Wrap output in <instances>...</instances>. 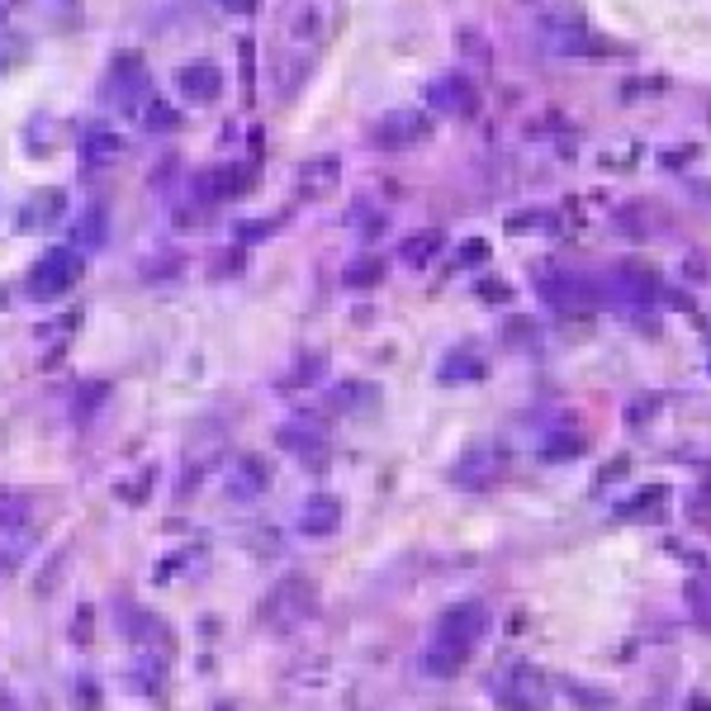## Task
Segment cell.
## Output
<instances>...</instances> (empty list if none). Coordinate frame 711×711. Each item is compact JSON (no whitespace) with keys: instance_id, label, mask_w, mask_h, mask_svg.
Wrapping results in <instances>:
<instances>
[{"instance_id":"cell-1","label":"cell","mask_w":711,"mask_h":711,"mask_svg":"<svg viewBox=\"0 0 711 711\" xmlns=\"http://www.w3.org/2000/svg\"><path fill=\"white\" fill-rule=\"evenodd\" d=\"M484 636V607L479 602H456L451 612H441L437 631L422 650V669L432 678H451L465 669V659L474 655V645Z\"/></svg>"},{"instance_id":"cell-2","label":"cell","mask_w":711,"mask_h":711,"mask_svg":"<svg viewBox=\"0 0 711 711\" xmlns=\"http://www.w3.org/2000/svg\"><path fill=\"white\" fill-rule=\"evenodd\" d=\"M81 280V256L76 247H48V252L38 256L34 275H29V294L34 299H57V294H67Z\"/></svg>"},{"instance_id":"cell-3","label":"cell","mask_w":711,"mask_h":711,"mask_svg":"<svg viewBox=\"0 0 711 711\" xmlns=\"http://www.w3.org/2000/svg\"><path fill=\"white\" fill-rule=\"evenodd\" d=\"M427 133H432V119H427V114H418V110H389L380 124H375L370 143L389 147V152H399V147H418Z\"/></svg>"},{"instance_id":"cell-4","label":"cell","mask_w":711,"mask_h":711,"mask_svg":"<svg viewBox=\"0 0 711 711\" xmlns=\"http://www.w3.org/2000/svg\"><path fill=\"white\" fill-rule=\"evenodd\" d=\"M332 19H337V0H294L285 29L294 43H323L332 34Z\"/></svg>"},{"instance_id":"cell-5","label":"cell","mask_w":711,"mask_h":711,"mask_svg":"<svg viewBox=\"0 0 711 711\" xmlns=\"http://www.w3.org/2000/svg\"><path fill=\"white\" fill-rule=\"evenodd\" d=\"M541 34H546L550 53H565V57H579V53H593V48H602L598 38L588 34L584 15H574V10H565V15H550L546 24H541Z\"/></svg>"},{"instance_id":"cell-6","label":"cell","mask_w":711,"mask_h":711,"mask_svg":"<svg viewBox=\"0 0 711 711\" xmlns=\"http://www.w3.org/2000/svg\"><path fill=\"white\" fill-rule=\"evenodd\" d=\"M304 612H313L309 579H285V584L266 598V607H261V617L275 621V626H294V621H304Z\"/></svg>"},{"instance_id":"cell-7","label":"cell","mask_w":711,"mask_h":711,"mask_svg":"<svg viewBox=\"0 0 711 711\" xmlns=\"http://www.w3.org/2000/svg\"><path fill=\"white\" fill-rule=\"evenodd\" d=\"M498 702L508 711H546V683H541V674H531V669L517 664L498 683Z\"/></svg>"},{"instance_id":"cell-8","label":"cell","mask_w":711,"mask_h":711,"mask_svg":"<svg viewBox=\"0 0 711 711\" xmlns=\"http://www.w3.org/2000/svg\"><path fill=\"white\" fill-rule=\"evenodd\" d=\"M541 294H546L560 313H588L593 304H598L593 280H584V275H565V271L550 275V280H541Z\"/></svg>"},{"instance_id":"cell-9","label":"cell","mask_w":711,"mask_h":711,"mask_svg":"<svg viewBox=\"0 0 711 711\" xmlns=\"http://www.w3.org/2000/svg\"><path fill=\"white\" fill-rule=\"evenodd\" d=\"M176 86H181V95L190 100V105H214L223 95V67L219 62H185L181 72H176Z\"/></svg>"},{"instance_id":"cell-10","label":"cell","mask_w":711,"mask_h":711,"mask_svg":"<svg viewBox=\"0 0 711 711\" xmlns=\"http://www.w3.org/2000/svg\"><path fill=\"white\" fill-rule=\"evenodd\" d=\"M427 100H432V110L456 114V119H470V114L479 110V91H474L465 76H441V81H432Z\"/></svg>"},{"instance_id":"cell-11","label":"cell","mask_w":711,"mask_h":711,"mask_svg":"<svg viewBox=\"0 0 711 711\" xmlns=\"http://www.w3.org/2000/svg\"><path fill=\"white\" fill-rule=\"evenodd\" d=\"M110 86L119 91V105H124V110H133V105H138V95H143L147 86H152V81H147L143 57H138V53H119V57H114ZM114 91H110V95H114Z\"/></svg>"},{"instance_id":"cell-12","label":"cell","mask_w":711,"mask_h":711,"mask_svg":"<svg viewBox=\"0 0 711 711\" xmlns=\"http://www.w3.org/2000/svg\"><path fill=\"white\" fill-rule=\"evenodd\" d=\"M266 484H271V465L261 456H242L228 470V498H237V503H252V498H261L266 493Z\"/></svg>"},{"instance_id":"cell-13","label":"cell","mask_w":711,"mask_h":711,"mask_svg":"<svg viewBox=\"0 0 711 711\" xmlns=\"http://www.w3.org/2000/svg\"><path fill=\"white\" fill-rule=\"evenodd\" d=\"M498 470H503V451L479 446V451H470V456H465L456 470H451V479H456L460 489H484V484H493V479H498Z\"/></svg>"},{"instance_id":"cell-14","label":"cell","mask_w":711,"mask_h":711,"mask_svg":"<svg viewBox=\"0 0 711 711\" xmlns=\"http://www.w3.org/2000/svg\"><path fill=\"white\" fill-rule=\"evenodd\" d=\"M337 527H342V503L332 493H313L304 512H299V531L304 536H332Z\"/></svg>"},{"instance_id":"cell-15","label":"cell","mask_w":711,"mask_h":711,"mask_svg":"<svg viewBox=\"0 0 711 711\" xmlns=\"http://www.w3.org/2000/svg\"><path fill=\"white\" fill-rule=\"evenodd\" d=\"M337 181H342V162H337V157H313V162L299 166V195H304V200L328 195Z\"/></svg>"},{"instance_id":"cell-16","label":"cell","mask_w":711,"mask_h":711,"mask_svg":"<svg viewBox=\"0 0 711 711\" xmlns=\"http://www.w3.org/2000/svg\"><path fill=\"white\" fill-rule=\"evenodd\" d=\"M119 152H124V143H119V133H114L110 124L81 128V157H86V166H105V162H114Z\"/></svg>"},{"instance_id":"cell-17","label":"cell","mask_w":711,"mask_h":711,"mask_svg":"<svg viewBox=\"0 0 711 711\" xmlns=\"http://www.w3.org/2000/svg\"><path fill=\"white\" fill-rule=\"evenodd\" d=\"M72 242H81V247H105L110 242V214H105V204H86L76 214Z\"/></svg>"},{"instance_id":"cell-18","label":"cell","mask_w":711,"mask_h":711,"mask_svg":"<svg viewBox=\"0 0 711 711\" xmlns=\"http://www.w3.org/2000/svg\"><path fill=\"white\" fill-rule=\"evenodd\" d=\"M617 275H621V280H612V290L626 294V299H650V294H655V271H650V266L626 261Z\"/></svg>"},{"instance_id":"cell-19","label":"cell","mask_w":711,"mask_h":711,"mask_svg":"<svg viewBox=\"0 0 711 711\" xmlns=\"http://www.w3.org/2000/svg\"><path fill=\"white\" fill-rule=\"evenodd\" d=\"M280 441H285L290 451H299L304 460H313V465H323V432H318L313 422H309V427H299V422H290V427L280 432Z\"/></svg>"},{"instance_id":"cell-20","label":"cell","mask_w":711,"mask_h":711,"mask_svg":"<svg viewBox=\"0 0 711 711\" xmlns=\"http://www.w3.org/2000/svg\"><path fill=\"white\" fill-rule=\"evenodd\" d=\"M342 280H347L351 290H370V285H380L384 280V261L380 256H356V261H347Z\"/></svg>"},{"instance_id":"cell-21","label":"cell","mask_w":711,"mask_h":711,"mask_svg":"<svg viewBox=\"0 0 711 711\" xmlns=\"http://www.w3.org/2000/svg\"><path fill=\"white\" fill-rule=\"evenodd\" d=\"M441 252V233H432V228H427V233H413L408 237V242H403V266H427V261H432V256Z\"/></svg>"},{"instance_id":"cell-22","label":"cell","mask_w":711,"mask_h":711,"mask_svg":"<svg viewBox=\"0 0 711 711\" xmlns=\"http://www.w3.org/2000/svg\"><path fill=\"white\" fill-rule=\"evenodd\" d=\"M143 119H147V128H157V133H171V128H181V114L171 110L166 100H147Z\"/></svg>"},{"instance_id":"cell-23","label":"cell","mask_w":711,"mask_h":711,"mask_svg":"<svg viewBox=\"0 0 711 711\" xmlns=\"http://www.w3.org/2000/svg\"><path fill=\"white\" fill-rule=\"evenodd\" d=\"M688 602H693V617L711 631V579H697V584L688 588Z\"/></svg>"},{"instance_id":"cell-24","label":"cell","mask_w":711,"mask_h":711,"mask_svg":"<svg viewBox=\"0 0 711 711\" xmlns=\"http://www.w3.org/2000/svg\"><path fill=\"white\" fill-rule=\"evenodd\" d=\"M57 209H62V190H43V195H38L34 200V209H29V219L24 223H53L57 219Z\"/></svg>"},{"instance_id":"cell-25","label":"cell","mask_w":711,"mask_h":711,"mask_svg":"<svg viewBox=\"0 0 711 711\" xmlns=\"http://www.w3.org/2000/svg\"><path fill=\"white\" fill-rule=\"evenodd\" d=\"M370 394H375L370 384H361V380H347V384H342V389H337V408H365V403H370Z\"/></svg>"},{"instance_id":"cell-26","label":"cell","mask_w":711,"mask_h":711,"mask_svg":"<svg viewBox=\"0 0 711 711\" xmlns=\"http://www.w3.org/2000/svg\"><path fill=\"white\" fill-rule=\"evenodd\" d=\"M275 228H280V219H252L237 228V237H242V242H256V237H271Z\"/></svg>"},{"instance_id":"cell-27","label":"cell","mask_w":711,"mask_h":711,"mask_svg":"<svg viewBox=\"0 0 711 711\" xmlns=\"http://www.w3.org/2000/svg\"><path fill=\"white\" fill-rule=\"evenodd\" d=\"M252 38H242V86H247V95H252V86H256V76H252Z\"/></svg>"},{"instance_id":"cell-28","label":"cell","mask_w":711,"mask_h":711,"mask_svg":"<svg viewBox=\"0 0 711 711\" xmlns=\"http://www.w3.org/2000/svg\"><path fill=\"white\" fill-rule=\"evenodd\" d=\"M697 157V147H683V152H664V166L669 171H678V162H693Z\"/></svg>"},{"instance_id":"cell-29","label":"cell","mask_w":711,"mask_h":711,"mask_svg":"<svg viewBox=\"0 0 711 711\" xmlns=\"http://www.w3.org/2000/svg\"><path fill=\"white\" fill-rule=\"evenodd\" d=\"M484 256H489V247H484V242H470V247L460 252V261H465V266H474V261H484Z\"/></svg>"},{"instance_id":"cell-30","label":"cell","mask_w":711,"mask_h":711,"mask_svg":"<svg viewBox=\"0 0 711 711\" xmlns=\"http://www.w3.org/2000/svg\"><path fill=\"white\" fill-rule=\"evenodd\" d=\"M223 10H228V15H252L256 0H223Z\"/></svg>"},{"instance_id":"cell-31","label":"cell","mask_w":711,"mask_h":711,"mask_svg":"<svg viewBox=\"0 0 711 711\" xmlns=\"http://www.w3.org/2000/svg\"><path fill=\"white\" fill-rule=\"evenodd\" d=\"M479 294H484V299H508V285H479Z\"/></svg>"},{"instance_id":"cell-32","label":"cell","mask_w":711,"mask_h":711,"mask_svg":"<svg viewBox=\"0 0 711 711\" xmlns=\"http://www.w3.org/2000/svg\"><path fill=\"white\" fill-rule=\"evenodd\" d=\"M707 119H711V105H707Z\"/></svg>"}]
</instances>
